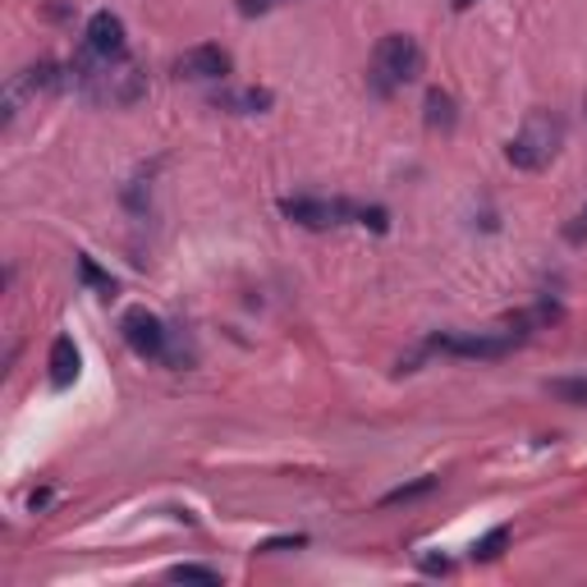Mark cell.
<instances>
[{
  "label": "cell",
  "instance_id": "cell-11",
  "mask_svg": "<svg viewBox=\"0 0 587 587\" xmlns=\"http://www.w3.org/2000/svg\"><path fill=\"white\" fill-rule=\"evenodd\" d=\"M546 395H555L560 404L587 408V376H555V381H546Z\"/></svg>",
  "mask_w": 587,
  "mask_h": 587
},
{
  "label": "cell",
  "instance_id": "cell-6",
  "mask_svg": "<svg viewBox=\"0 0 587 587\" xmlns=\"http://www.w3.org/2000/svg\"><path fill=\"white\" fill-rule=\"evenodd\" d=\"M174 74H180V79H193V83L225 79V74H229V50H221V46H189L184 56L174 60Z\"/></svg>",
  "mask_w": 587,
  "mask_h": 587
},
{
  "label": "cell",
  "instance_id": "cell-14",
  "mask_svg": "<svg viewBox=\"0 0 587 587\" xmlns=\"http://www.w3.org/2000/svg\"><path fill=\"white\" fill-rule=\"evenodd\" d=\"M79 271H83V280H88V285H92V290H101V294H106V298L115 294V280H111V275H101L92 258H79Z\"/></svg>",
  "mask_w": 587,
  "mask_h": 587
},
{
  "label": "cell",
  "instance_id": "cell-12",
  "mask_svg": "<svg viewBox=\"0 0 587 587\" xmlns=\"http://www.w3.org/2000/svg\"><path fill=\"white\" fill-rule=\"evenodd\" d=\"M505 542H509V528L500 523V528H492L487 538H482V542L473 546V560H496V555L505 551Z\"/></svg>",
  "mask_w": 587,
  "mask_h": 587
},
{
  "label": "cell",
  "instance_id": "cell-15",
  "mask_svg": "<svg viewBox=\"0 0 587 587\" xmlns=\"http://www.w3.org/2000/svg\"><path fill=\"white\" fill-rule=\"evenodd\" d=\"M431 487H437V477H422V482H414V487H399V492H391L381 505H404V500H418V496H427Z\"/></svg>",
  "mask_w": 587,
  "mask_h": 587
},
{
  "label": "cell",
  "instance_id": "cell-8",
  "mask_svg": "<svg viewBox=\"0 0 587 587\" xmlns=\"http://www.w3.org/2000/svg\"><path fill=\"white\" fill-rule=\"evenodd\" d=\"M74 376H79V345L69 336H56V345H50V386L69 391Z\"/></svg>",
  "mask_w": 587,
  "mask_h": 587
},
{
  "label": "cell",
  "instance_id": "cell-2",
  "mask_svg": "<svg viewBox=\"0 0 587 587\" xmlns=\"http://www.w3.org/2000/svg\"><path fill=\"white\" fill-rule=\"evenodd\" d=\"M560 143H565V124H560L555 115H546V111H532L523 120V129L509 138L505 161L515 166V170H546L555 161Z\"/></svg>",
  "mask_w": 587,
  "mask_h": 587
},
{
  "label": "cell",
  "instance_id": "cell-5",
  "mask_svg": "<svg viewBox=\"0 0 587 587\" xmlns=\"http://www.w3.org/2000/svg\"><path fill=\"white\" fill-rule=\"evenodd\" d=\"M83 37H88V50H92V56H101V60H124V56H129V42H124V19L111 14V10H97L88 19Z\"/></svg>",
  "mask_w": 587,
  "mask_h": 587
},
{
  "label": "cell",
  "instance_id": "cell-18",
  "mask_svg": "<svg viewBox=\"0 0 587 587\" xmlns=\"http://www.w3.org/2000/svg\"><path fill=\"white\" fill-rule=\"evenodd\" d=\"M450 5H454L459 14H464V10H473V5H477V0H450Z\"/></svg>",
  "mask_w": 587,
  "mask_h": 587
},
{
  "label": "cell",
  "instance_id": "cell-3",
  "mask_svg": "<svg viewBox=\"0 0 587 587\" xmlns=\"http://www.w3.org/2000/svg\"><path fill=\"white\" fill-rule=\"evenodd\" d=\"M418 74H422V46L408 33H391V37L376 42V50H372V88L381 97L408 88Z\"/></svg>",
  "mask_w": 587,
  "mask_h": 587
},
{
  "label": "cell",
  "instance_id": "cell-1",
  "mask_svg": "<svg viewBox=\"0 0 587 587\" xmlns=\"http://www.w3.org/2000/svg\"><path fill=\"white\" fill-rule=\"evenodd\" d=\"M294 225L303 229H330V225H345V221H359V225H372L376 235L391 229V216L386 207H359V202H345V197H285L280 202Z\"/></svg>",
  "mask_w": 587,
  "mask_h": 587
},
{
  "label": "cell",
  "instance_id": "cell-17",
  "mask_svg": "<svg viewBox=\"0 0 587 587\" xmlns=\"http://www.w3.org/2000/svg\"><path fill=\"white\" fill-rule=\"evenodd\" d=\"M275 5H285V0H239V14L252 19V14H267V10H275Z\"/></svg>",
  "mask_w": 587,
  "mask_h": 587
},
{
  "label": "cell",
  "instance_id": "cell-4",
  "mask_svg": "<svg viewBox=\"0 0 587 587\" xmlns=\"http://www.w3.org/2000/svg\"><path fill=\"white\" fill-rule=\"evenodd\" d=\"M120 336L124 345H129L138 359H166V349H170V330L157 313H147V308H129L120 321Z\"/></svg>",
  "mask_w": 587,
  "mask_h": 587
},
{
  "label": "cell",
  "instance_id": "cell-7",
  "mask_svg": "<svg viewBox=\"0 0 587 587\" xmlns=\"http://www.w3.org/2000/svg\"><path fill=\"white\" fill-rule=\"evenodd\" d=\"M431 345L441 353H459V359H505L515 349V330L509 336H437Z\"/></svg>",
  "mask_w": 587,
  "mask_h": 587
},
{
  "label": "cell",
  "instance_id": "cell-9",
  "mask_svg": "<svg viewBox=\"0 0 587 587\" xmlns=\"http://www.w3.org/2000/svg\"><path fill=\"white\" fill-rule=\"evenodd\" d=\"M271 106V92L267 88H244V92H225L216 97V111H239V115H258Z\"/></svg>",
  "mask_w": 587,
  "mask_h": 587
},
{
  "label": "cell",
  "instance_id": "cell-13",
  "mask_svg": "<svg viewBox=\"0 0 587 587\" xmlns=\"http://www.w3.org/2000/svg\"><path fill=\"white\" fill-rule=\"evenodd\" d=\"M170 578H174V583H212V587L221 583V574H216V569H207V565H174V569H170Z\"/></svg>",
  "mask_w": 587,
  "mask_h": 587
},
{
  "label": "cell",
  "instance_id": "cell-16",
  "mask_svg": "<svg viewBox=\"0 0 587 587\" xmlns=\"http://www.w3.org/2000/svg\"><path fill=\"white\" fill-rule=\"evenodd\" d=\"M565 239H569V244H587V207L565 225Z\"/></svg>",
  "mask_w": 587,
  "mask_h": 587
},
{
  "label": "cell",
  "instance_id": "cell-10",
  "mask_svg": "<svg viewBox=\"0 0 587 587\" xmlns=\"http://www.w3.org/2000/svg\"><path fill=\"white\" fill-rule=\"evenodd\" d=\"M454 97L441 92V88H431L427 92V129H454Z\"/></svg>",
  "mask_w": 587,
  "mask_h": 587
}]
</instances>
